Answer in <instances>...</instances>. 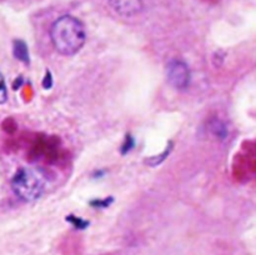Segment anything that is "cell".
I'll list each match as a JSON object with an SVG mask.
<instances>
[{
    "mask_svg": "<svg viewBox=\"0 0 256 255\" xmlns=\"http://www.w3.org/2000/svg\"><path fill=\"white\" fill-rule=\"evenodd\" d=\"M50 39L59 54L72 56L79 52L86 42L84 24L72 15H62L52 22Z\"/></svg>",
    "mask_w": 256,
    "mask_h": 255,
    "instance_id": "1",
    "label": "cell"
},
{
    "mask_svg": "<svg viewBox=\"0 0 256 255\" xmlns=\"http://www.w3.org/2000/svg\"><path fill=\"white\" fill-rule=\"evenodd\" d=\"M170 152H172V142H170V145H169V146H168V149H165L164 152H162V154L158 155V156L150 158V159L148 160L146 162L149 165H152V166H155V165H158V164H160V162H164V160L168 158V155L170 154Z\"/></svg>",
    "mask_w": 256,
    "mask_h": 255,
    "instance_id": "8",
    "label": "cell"
},
{
    "mask_svg": "<svg viewBox=\"0 0 256 255\" xmlns=\"http://www.w3.org/2000/svg\"><path fill=\"white\" fill-rule=\"evenodd\" d=\"M212 130L214 132V134L216 135V136L220 138V139H225V138L228 136L226 128H225V125L222 124V122H219V120H214V122H212Z\"/></svg>",
    "mask_w": 256,
    "mask_h": 255,
    "instance_id": "6",
    "label": "cell"
},
{
    "mask_svg": "<svg viewBox=\"0 0 256 255\" xmlns=\"http://www.w3.org/2000/svg\"><path fill=\"white\" fill-rule=\"evenodd\" d=\"M44 174L34 168H22L12 179V189L22 202H32L39 199L45 192Z\"/></svg>",
    "mask_w": 256,
    "mask_h": 255,
    "instance_id": "2",
    "label": "cell"
},
{
    "mask_svg": "<svg viewBox=\"0 0 256 255\" xmlns=\"http://www.w3.org/2000/svg\"><path fill=\"white\" fill-rule=\"evenodd\" d=\"M109 4L116 14L124 18L135 16L144 8L142 0H109Z\"/></svg>",
    "mask_w": 256,
    "mask_h": 255,
    "instance_id": "4",
    "label": "cell"
},
{
    "mask_svg": "<svg viewBox=\"0 0 256 255\" xmlns=\"http://www.w3.org/2000/svg\"><path fill=\"white\" fill-rule=\"evenodd\" d=\"M165 74H166L168 82L176 90L186 89L192 80L189 66L186 62L179 59H174L168 62Z\"/></svg>",
    "mask_w": 256,
    "mask_h": 255,
    "instance_id": "3",
    "label": "cell"
},
{
    "mask_svg": "<svg viewBox=\"0 0 256 255\" xmlns=\"http://www.w3.org/2000/svg\"><path fill=\"white\" fill-rule=\"evenodd\" d=\"M66 220L72 225V226L76 228V229H86V228L89 226V222H88V220L82 219V218L79 216H74V215H68Z\"/></svg>",
    "mask_w": 256,
    "mask_h": 255,
    "instance_id": "7",
    "label": "cell"
},
{
    "mask_svg": "<svg viewBox=\"0 0 256 255\" xmlns=\"http://www.w3.org/2000/svg\"><path fill=\"white\" fill-rule=\"evenodd\" d=\"M8 99V90L6 84H5V79L2 74H0V104H4Z\"/></svg>",
    "mask_w": 256,
    "mask_h": 255,
    "instance_id": "9",
    "label": "cell"
},
{
    "mask_svg": "<svg viewBox=\"0 0 256 255\" xmlns=\"http://www.w3.org/2000/svg\"><path fill=\"white\" fill-rule=\"evenodd\" d=\"M112 202V198L109 196L108 199H96V200H92V202H90V205L92 206H95V208H108L110 204Z\"/></svg>",
    "mask_w": 256,
    "mask_h": 255,
    "instance_id": "11",
    "label": "cell"
},
{
    "mask_svg": "<svg viewBox=\"0 0 256 255\" xmlns=\"http://www.w3.org/2000/svg\"><path fill=\"white\" fill-rule=\"evenodd\" d=\"M12 54L18 60H20L24 64H29L30 62L29 49H28V45L24 40L16 39L12 42Z\"/></svg>",
    "mask_w": 256,
    "mask_h": 255,
    "instance_id": "5",
    "label": "cell"
},
{
    "mask_svg": "<svg viewBox=\"0 0 256 255\" xmlns=\"http://www.w3.org/2000/svg\"><path fill=\"white\" fill-rule=\"evenodd\" d=\"M134 138L132 136V135H126L125 136V142H124V145L122 146V154H126V152H129L130 150L134 148Z\"/></svg>",
    "mask_w": 256,
    "mask_h": 255,
    "instance_id": "10",
    "label": "cell"
}]
</instances>
